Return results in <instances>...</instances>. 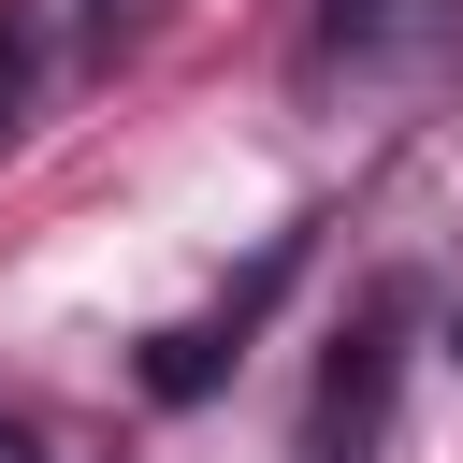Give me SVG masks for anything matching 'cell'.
Instances as JSON below:
<instances>
[{
    "mask_svg": "<svg viewBox=\"0 0 463 463\" xmlns=\"http://www.w3.org/2000/svg\"><path fill=\"white\" fill-rule=\"evenodd\" d=\"M318 14H333L347 58H420V43H449V0H318Z\"/></svg>",
    "mask_w": 463,
    "mask_h": 463,
    "instance_id": "cell-1",
    "label": "cell"
},
{
    "mask_svg": "<svg viewBox=\"0 0 463 463\" xmlns=\"http://www.w3.org/2000/svg\"><path fill=\"white\" fill-rule=\"evenodd\" d=\"M14 101H29V14H0V130H14Z\"/></svg>",
    "mask_w": 463,
    "mask_h": 463,
    "instance_id": "cell-2",
    "label": "cell"
},
{
    "mask_svg": "<svg viewBox=\"0 0 463 463\" xmlns=\"http://www.w3.org/2000/svg\"><path fill=\"white\" fill-rule=\"evenodd\" d=\"M0 463H43V449H29V434H14V420H0Z\"/></svg>",
    "mask_w": 463,
    "mask_h": 463,
    "instance_id": "cell-3",
    "label": "cell"
}]
</instances>
